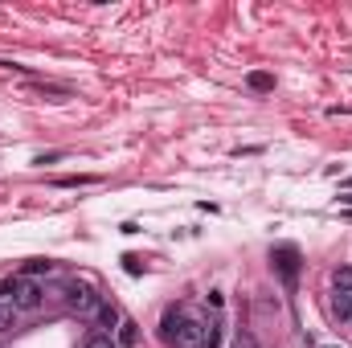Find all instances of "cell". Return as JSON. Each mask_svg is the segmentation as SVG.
Returning <instances> with one entry per match:
<instances>
[{
	"mask_svg": "<svg viewBox=\"0 0 352 348\" xmlns=\"http://www.w3.org/2000/svg\"><path fill=\"white\" fill-rule=\"evenodd\" d=\"M0 299H4V303H12L16 312H37V307H41V287H37L33 279L12 274V279H4V283H0Z\"/></svg>",
	"mask_w": 352,
	"mask_h": 348,
	"instance_id": "6da1fadb",
	"label": "cell"
},
{
	"mask_svg": "<svg viewBox=\"0 0 352 348\" xmlns=\"http://www.w3.org/2000/svg\"><path fill=\"white\" fill-rule=\"evenodd\" d=\"M168 340L176 348H205V324H197V320L176 324L173 316H168Z\"/></svg>",
	"mask_w": 352,
	"mask_h": 348,
	"instance_id": "7a4b0ae2",
	"label": "cell"
},
{
	"mask_svg": "<svg viewBox=\"0 0 352 348\" xmlns=\"http://www.w3.org/2000/svg\"><path fill=\"white\" fill-rule=\"evenodd\" d=\"M66 303H70V312H78V316L94 320L98 307H102V295H94V291L82 287V283H70V287H66Z\"/></svg>",
	"mask_w": 352,
	"mask_h": 348,
	"instance_id": "3957f363",
	"label": "cell"
},
{
	"mask_svg": "<svg viewBox=\"0 0 352 348\" xmlns=\"http://www.w3.org/2000/svg\"><path fill=\"white\" fill-rule=\"evenodd\" d=\"M270 262H274V270L283 274V283L295 287V279H299V250H295V246H274V250H270Z\"/></svg>",
	"mask_w": 352,
	"mask_h": 348,
	"instance_id": "277c9868",
	"label": "cell"
},
{
	"mask_svg": "<svg viewBox=\"0 0 352 348\" xmlns=\"http://www.w3.org/2000/svg\"><path fill=\"white\" fill-rule=\"evenodd\" d=\"M115 345L119 348H135L140 345V328H135L131 320H119V328H115Z\"/></svg>",
	"mask_w": 352,
	"mask_h": 348,
	"instance_id": "5b68a950",
	"label": "cell"
},
{
	"mask_svg": "<svg viewBox=\"0 0 352 348\" xmlns=\"http://www.w3.org/2000/svg\"><path fill=\"white\" fill-rule=\"evenodd\" d=\"M94 324H98V332H111V328H119V307L102 299V307H98V316H94Z\"/></svg>",
	"mask_w": 352,
	"mask_h": 348,
	"instance_id": "8992f818",
	"label": "cell"
},
{
	"mask_svg": "<svg viewBox=\"0 0 352 348\" xmlns=\"http://www.w3.org/2000/svg\"><path fill=\"white\" fill-rule=\"evenodd\" d=\"M332 287H336V295H352V266H336L332 270Z\"/></svg>",
	"mask_w": 352,
	"mask_h": 348,
	"instance_id": "52a82bcc",
	"label": "cell"
},
{
	"mask_svg": "<svg viewBox=\"0 0 352 348\" xmlns=\"http://www.w3.org/2000/svg\"><path fill=\"white\" fill-rule=\"evenodd\" d=\"M54 270V262L50 259H29L25 262V270H21V279H37V274H50Z\"/></svg>",
	"mask_w": 352,
	"mask_h": 348,
	"instance_id": "ba28073f",
	"label": "cell"
},
{
	"mask_svg": "<svg viewBox=\"0 0 352 348\" xmlns=\"http://www.w3.org/2000/svg\"><path fill=\"white\" fill-rule=\"evenodd\" d=\"M82 348H119V345H115V336H111V332H98V328H94V332H87Z\"/></svg>",
	"mask_w": 352,
	"mask_h": 348,
	"instance_id": "9c48e42d",
	"label": "cell"
},
{
	"mask_svg": "<svg viewBox=\"0 0 352 348\" xmlns=\"http://www.w3.org/2000/svg\"><path fill=\"white\" fill-rule=\"evenodd\" d=\"M246 83H250V90H258V94H266V90H274V78H270V74H263V70H254V74H250Z\"/></svg>",
	"mask_w": 352,
	"mask_h": 348,
	"instance_id": "30bf717a",
	"label": "cell"
},
{
	"mask_svg": "<svg viewBox=\"0 0 352 348\" xmlns=\"http://www.w3.org/2000/svg\"><path fill=\"white\" fill-rule=\"evenodd\" d=\"M12 324H16V307H12V303H4V299H0V332H8V328H12Z\"/></svg>",
	"mask_w": 352,
	"mask_h": 348,
	"instance_id": "8fae6325",
	"label": "cell"
},
{
	"mask_svg": "<svg viewBox=\"0 0 352 348\" xmlns=\"http://www.w3.org/2000/svg\"><path fill=\"white\" fill-rule=\"evenodd\" d=\"M332 312H336L340 320H352V295H336V303H332Z\"/></svg>",
	"mask_w": 352,
	"mask_h": 348,
	"instance_id": "7c38bea8",
	"label": "cell"
},
{
	"mask_svg": "<svg viewBox=\"0 0 352 348\" xmlns=\"http://www.w3.org/2000/svg\"><path fill=\"white\" fill-rule=\"evenodd\" d=\"M58 188H78V184H94V176H58Z\"/></svg>",
	"mask_w": 352,
	"mask_h": 348,
	"instance_id": "4fadbf2b",
	"label": "cell"
}]
</instances>
